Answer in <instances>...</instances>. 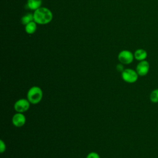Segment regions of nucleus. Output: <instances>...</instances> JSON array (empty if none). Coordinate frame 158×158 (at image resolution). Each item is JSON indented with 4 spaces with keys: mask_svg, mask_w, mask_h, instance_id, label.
<instances>
[{
    "mask_svg": "<svg viewBox=\"0 0 158 158\" xmlns=\"http://www.w3.org/2000/svg\"><path fill=\"white\" fill-rule=\"evenodd\" d=\"M34 20L33 15L31 14H27L26 15H24L22 19V23L23 25H27L28 23L32 22Z\"/></svg>",
    "mask_w": 158,
    "mask_h": 158,
    "instance_id": "obj_12",
    "label": "nucleus"
},
{
    "mask_svg": "<svg viewBox=\"0 0 158 158\" xmlns=\"http://www.w3.org/2000/svg\"><path fill=\"white\" fill-rule=\"evenodd\" d=\"M6 144L2 139H1L0 140V152L1 153L4 152L6 151Z\"/></svg>",
    "mask_w": 158,
    "mask_h": 158,
    "instance_id": "obj_14",
    "label": "nucleus"
},
{
    "mask_svg": "<svg viewBox=\"0 0 158 158\" xmlns=\"http://www.w3.org/2000/svg\"><path fill=\"white\" fill-rule=\"evenodd\" d=\"M147 56H148V53L143 49H138L136 50L134 53L135 59L139 61H142L145 60Z\"/></svg>",
    "mask_w": 158,
    "mask_h": 158,
    "instance_id": "obj_8",
    "label": "nucleus"
},
{
    "mask_svg": "<svg viewBox=\"0 0 158 158\" xmlns=\"http://www.w3.org/2000/svg\"><path fill=\"white\" fill-rule=\"evenodd\" d=\"M26 122V117L24 115L23 113L16 112L12 118V123L14 126L15 127H23Z\"/></svg>",
    "mask_w": 158,
    "mask_h": 158,
    "instance_id": "obj_7",
    "label": "nucleus"
},
{
    "mask_svg": "<svg viewBox=\"0 0 158 158\" xmlns=\"http://www.w3.org/2000/svg\"><path fill=\"white\" fill-rule=\"evenodd\" d=\"M122 78L128 83H134L138 79V74L136 71L131 69H125L121 73Z\"/></svg>",
    "mask_w": 158,
    "mask_h": 158,
    "instance_id": "obj_3",
    "label": "nucleus"
},
{
    "mask_svg": "<svg viewBox=\"0 0 158 158\" xmlns=\"http://www.w3.org/2000/svg\"><path fill=\"white\" fill-rule=\"evenodd\" d=\"M116 69H117V70L118 72H120L122 73V72L124 70V69H125L123 64L120 63V64H117V66H116Z\"/></svg>",
    "mask_w": 158,
    "mask_h": 158,
    "instance_id": "obj_15",
    "label": "nucleus"
},
{
    "mask_svg": "<svg viewBox=\"0 0 158 158\" xmlns=\"http://www.w3.org/2000/svg\"><path fill=\"white\" fill-rule=\"evenodd\" d=\"M43 93L41 88L37 86L31 87L27 94V99L32 104L40 103L43 98Z\"/></svg>",
    "mask_w": 158,
    "mask_h": 158,
    "instance_id": "obj_2",
    "label": "nucleus"
},
{
    "mask_svg": "<svg viewBox=\"0 0 158 158\" xmlns=\"http://www.w3.org/2000/svg\"><path fill=\"white\" fill-rule=\"evenodd\" d=\"M36 29V23L34 22H31L26 25L25 26V31L28 34L33 33Z\"/></svg>",
    "mask_w": 158,
    "mask_h": 158,
    "instance_id": "obj_10",
    "label": "nucleus"
},
{
    "mask_svg": "<svg viewBox=\"0 0 158 158\" xmlns=\"http://www.w3.org/2000/svg\"><path fill=\"white\" fill-rule=\"evenodd\" d=\"M30 104L27 99H19L14 103V108L16 112L24 113L30 109Z\"/></svg>",
    "mask_w": 158,
    "mask_h": 158,
    "instance_id": "obj_4",
    "label": "nucleus"
},
{
    "mask_svg": "<svg viewBox=\"0 0 158 158\" xmlns=\"http://www.w3.org/2000/svg\"><path fill=\"white\" fill-rule=\"evenodd\" d=\"M86 158H101V157L97 152H91L86 156Z\"/></svg>",
    "mask_w": 158,
    "mask_h": 158,
    "instance_id": "obj_13",
    "label": "nucleus"
},
{
    "mask_svg": "<svg viewBox=\"0 0 158 158\" xmlns=\"http://www.w3.org/2000/svg\"><path fill=\"white\" fill-rule=\"evenodd\" d=\"M41 4V0H28L27 6L31 10H36L40 8Z\"/></svg>",
    "mask_w": 158,
    "mask_h": 158,
    "instance_id": "obj_9",
    "label": "nucleus"
},
{
    "mask_svg": "<svg viewBox=\"0 0 158 158\" xmlns=\"http://www.w3.org/2000/svg\"><path fill=\"white\" fill-rule=\"evenodd\" d=\"M33 18L36 23L44 25L51 21L52 14L49 9L46 7H40L35 10L33 14Z\"/></svg>",
    "mask_w": 158,
    "mask_h": 158,
    "instance_id": "obj_1",
    "label": "nucleus"
},
{
    "mask_svg": "<svg viewBox=\"0 0 158 158\" xmlns=\"http://www.w3.org/2000/svg\"><path fill=\"white\" fill-rule=\"evenodd\" d=\"M149 99L153 103H158V88L154 89L151 92Z\"/></svg>",
    "mask_w": 158,
    "mask_h": 158,
    "instance_id": "obj_11",
    "label": "nucleus"
},
{
    "mask_svg": "<svg viewBox=\"0 0 158 158\" xmlns=\"http://www.w3.org/2000/svg\"><path fill=\"white\" fill-rule=\"evenodd\" d=\"M149 68L150 66L149 62L147 60H144L142 61H139V62L137 64L136 67V71L139 76L143 77L148 73L149 71Z\"/></svg>",
    "mask_w": 158,
    "mask_h": 158,
    "instance_id": "obj_6",
    "label": "nucleus"
},
{
    "mask_svg": "<svg viewBox=\"0 0 158 158\" xmlns=\"http://www.w3.org/2000/svg\"><path fill=\"white\" fill-rule=\"evenodd\" d=\"M134 58V54L128 50L122 51L118 55V59L120 62L125 65L131 64Z\"/></svg>",
    "mask_w": 158,
    "mask_h": 158,
    "instance_id": "obj_5",
    "label": "nucleus"
}]
</instances>
